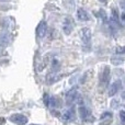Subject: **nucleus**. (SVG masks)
Instances as JSON below:
<instances>
[{"label": "nucleus", "instance_id": "9d476101", "mask_svg": "<svg viewBox=\"0 0 125 125\" xmlns=\"http://www.w3.org/2000/svg\"><path fill=\"white\" fill-rule=\"evenodd\" d=\"M62 77H64V76H57V75H50V76H47V78H46V80H47V82H48V83H53V82L57 81V80H61Z\"/></svg>", "mask_w": 125, "mask_h": 125}, {"label": "nucleus", "instance_id": "4468645a", "mask_svg": "<svg viewBox=\"0 0 125 125\" xmlns=\"http://www.w3.org/2000/svg\"><path fill=\"white\" fill-rule=\"evenodd\" d=\"M100 2H102V3H106L108 2V0H99Z\"/></svg>", "mask_w": 125, "mask_h": 125}, {"label": "nucleus", "instance_id": "7ed1b4c3", "mask_svg": "<svg viewBox=\"0 0 125 125\" xmlns=\"http://www.w3.org/2000/svg\"><path fill=\"white\" fill-rule=\"evenodd\" d=\"M80 36H81L82 42L84 43V45H89L91 42V31L88 28H82L80 31Z\"/></svg>", "mask_w": 125, "mask_h": 125}, {"label": "nucleus", "instance_id": "9b49d317", "mask_svg": "<svg viewBox=\"0 0 125 125\" xmlns=\"http://www.w3.org/2000/svg\"><path fill=\"white\" fill-rule=\"evenodd\" d=\"M116 54H125V46H121V47H117L115 50Z\"/></svg>", "mask_w": 125, "mask_h": 125}, {"label": "nucleus", "instance_id": "f257e3e1", "mask_svg": "<svg viewBox=\"0 0 125 125\" xmlns=\"http://www.w3.org/2000/svg\"><path fill=\"white\" fill-rule=\"evenodd\" d=\"M10 121L12 122V123L17 124V125H25L28 123V119H26L25 115L23 114H13L10 116Z\"/></svg>", "mask_w": 125, "mask_h": 125}, {"label": "nucleus", "instance_id": "ddd939ff", "mask_svg": "<svg viewBox=\"0 0 125 125\" xmlns=\"http://www.w3.org/2000/svg\"><path fill=\"white\" fill-rule=\"evenodd\" d=\"M59 67H57V61H55L53 62V70H56V69H58Z\"/></svg>", "mask_w": 125, "mask_h": 125}, {"label": "nucleus", "instance_id": "20e7f679", "mask_svg": "<svg viewBox=\"0 0 125 125\" xmlns=\"http://www.w3.org/2000/svg\"><path fill=\"white\" fill-rule=\"evenodd\" d=\"M110 78H111L110 68H109V67H105V68L103 69V71L101 73V77H100V79H101V82L103 84H108L109 81H110Z\"/></svg>", "mask_w": 125, "mask_h": 125}, {"label": "nucleus", "instance_id": "423d86ee", "mask_svg": "<svg viewBox=\"0 0 125 125\" xmlns=\"http://www.w3.org/2000/svg\"><path fill=\"white\" fill-rule=\"evenodd\" d=\"M120 87H121V81L117 80V81L113 82V83L110 86V88H109V95H110V97L115 95L117 93V91H119Z\"/></svg>", "mask_w": 125, "mask_h": 125}, {"label": "nucleus", "instance_id": "39448f33", "mask_svg": "<svg viewBox=\"0 0 125 125\" xmlns=\"http://www.w3.org/2000/svg\"><path fill=\"white\" fill-rule=\"evenodd\" d=\"M79 115L83 121H88V119L91 117V114H90V110L88 108L83 105H80L79 106Z\"/></svg>", "mask_w": 125, "mask_h": 125}, {"label": "nucleus", "instance_id": "6e6552de", "mask_svg": "<svg viewBox=\"0 0 125 125\" xmlns=\"http://www.w3.org/2000/svg\"><path fill=\"white\" fill-rule=\"evenodd\" d=\"M71 20L70 19H66L65 20V23H64V31L66 34H70L71 30H73V23H71Z\"/></svg>", "mask_w": 125, "mask_h": 125}, {"label": "nucleus", "instance_id": "0eeeda50", "mask_svg": "<svg viewBox=\"0 0 125 125\" xmlns=\"http://www.w3.org/2000/svg\"><path fill=\"white\" fill-rule=\"evenodd\" d=\"M77 17L79 20H81V21H89L90 20V15L88 14V12H87L84 9H78L77 11Z\"/></svg>", "mask_w": 125, "mask_h": 125}, {"label": "nucleus", "instance_id": "f8f14e48", "mask_svg": "<svg viewBox=\"0 0 125 125\" xmlns=\"http://www.w3.org/2000/svg\"><path fill=\"white\" fill-rule=\"evenodd\" d=\"M120 119L122 120V122H125V112L124 111H120Z\"/></svg>", "mask_w": 125, "mask_h": 125}, {"label": "nucleus", "instance_id": "2eb2a0df", "mask_svg": "<svg viewBox=\"0 0 125 125\" xmlns=\"http://www.w3.org/2000/svg\"><path fill=\"white\" fill-rule=\"evenodd\" d=\"M30 125H37V124H30Z\"/></svg>", "mask_w": 125, "mask_h": 125}, {"label": "nucleus", "instance_id": "1a4fd4ad", "mask_svg": "<svg viewBox=\"0 0 125 125\" xmlns=\"http://www.w3.org/2000/svg\"><path fill=\"white\" fill-rule=\"evenodd\" d=\"M48 105L50 106H53V108H57V106L61 105V102H59V99H57V98L55 97H50V99H48Z\"/></svg>", "mask_w": 125, "mask_h": 125}, {"label": "nucleus", "instance_id": "f03ea898", "mask_svg": "<svg viewBox=\"0 0 125 125\" xmlns=\"http://www.w3.org/2000/svg\"><path fill=\"white\" fill-rule=\"evenodd\" d=\"M46 32H47V24L45 21H41L36 26V36L39 39H43L46 35Z\"/></svg>", "mask_w": 125, "mask_h": 125}]
</instances>
